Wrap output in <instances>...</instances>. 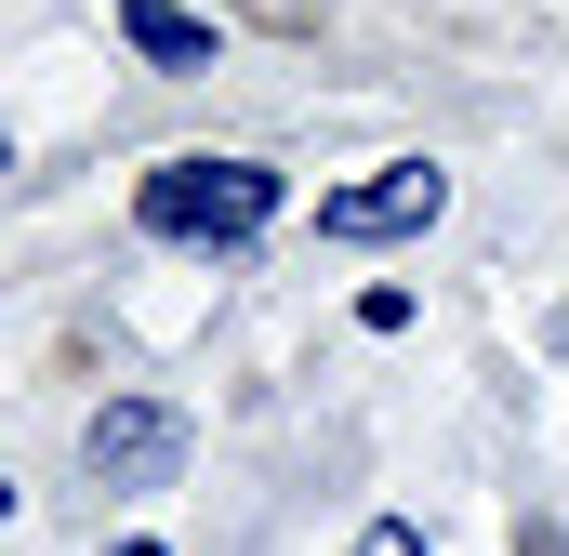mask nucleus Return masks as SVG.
<instances>
[{
	"mask_svg": "<svg viewBox=\"0 0 569 556\" xmlns=\"http://www.w3.org/2000/svg\"><path fill=\"white\" fill-rule=\"evenodd\" d=\"M120 27H133L146 67H212V27H199L186 0H120Z\"/></svg>",
	"mask_w": 569,
	"mask_h": 556,
	"instance_id": "4",
	"label": "nucleus"
},
{
	"mask_svg": "<svg viewBox=\"0 0 569 556\" xmlns=\"http://www.w3.org/2000/svg\"><path fill=\"white\" fill-rule=\"evenodd\" d=\"M437 212H450V172L437 159H385V172H358V186L318 199V239H425Z\"/></svg>",
	"mask_w": 569,
	"mask_h": 556,
	"instance_id": "2",
	"label": "nucleus"
},
{
	"mask_svg": "<svg viewBox=\"0 0 569 556\" xmlns=\"http://www.w3.org/2000/svg\"><path fill=\"white\" fill-rule=\"evenodd\" d=\"M557 358H569V305H557Z\"/></svg>",
	"mask_w": 569,
	"mask_h": 556,
	"instance_id": "6",
	"label": "nucleus"
},
{
	"mask_svg": "<svg viewBox=\"0 0 569 556\" xmlns=\"http://www.w3.org/2000/svg\"><path fill=\"white\" fill-rule=\"evenodd\" d=\"M80 464H93V490H159V477L186 464V411H159V398H107V411L80 424Z\"/></svg>",
	"mask_w": 569,
	"mask_h": 556,
	"instance_id": "3",
	"label": "nucleus"
},
{
	"mask_svg": "<svg viewBox=\"0 0 569 556\" xmlns=\"http://www.w3.org/2000/svg\"><path fill=\"white\" fill-rule=\"evenodd\" d=\"M120 556H159V544H120Z\"/></svg>",
	"mask_w": 569,
	"mask_h": 556,
	"instance_id": "7",
	"label": "nucleus"
},
{
	"mask_svg": "<svg viewBox=\"0 0 569 556\" xmlns=\"http://www.w3.org/2000/svg\"><path fill=\"white\" fill-rule=\"evenodd\" d=\"M133 212L159 239H212V252H226V239H266V226H279V172H266V159H159Z\"/></svg>",
	"mask_w": 569,
	"mask_h": 556,
	"instance_id": "1",
	"label": "nucleus"
},
{
	"mask_svg": "<svg viewBox=\"0 0 569 556\" xmlns=\"http://www.w3.org/2000/svg\"><path fill=\"white\" fill-rule=\"evenodd\" d=\"M358 556H425V530H411V517H371V530H358Z\"/></svg>",
	"mask_w": 569,
	"mask_h": 556,
	"instance_id": "5",
	"label": "nucleus"
}]
</instances>
